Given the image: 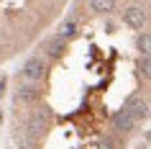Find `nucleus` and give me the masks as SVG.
Masks as SVG:
<instances>
[{
	"label": "nucleus",
	"instance_id": "nucleus-1",
	"mask_svg": "<svg viewBox=\"0 0 151 149\" xmlns=\"http://www.w3.org/2000/svg\"><path fill=\"white\" fill-rule=\"evenodd\" d=\"M49 121H51V113H49V108H36L28 116V121H26V136H31V139H39L41 134L46 131Z\"/></svg>",
	"mask_w": 151,
	"mask_h": 149
},
{
	"label": "nucleus",
	"instance_id": "nucleus-10",
	"mask_svg": "<svg viewBox=\"0 0 151 149\" xmlns=\"http://www.w3.org/2000/svg\"><path fill=\"white\" fill-rule=\"evenodd\" d=\"M74 33H77V21H74V18H67V21L62 23V31H59V36H62V39H72Z\"/></svg>",
	"mask_w": 151,
	"mask_h": 149
},
{
	"label": "nucleus",
	"instance_id": "nucleus-4",
	"mask_svg": "<svg viewBox=\"0 0 151 149\" xmlns=\"http://www.w3.org/2000/svg\"><path fill=\"white\" fill-rule=\"evenodd\" d=\"M136 124H138V121H136V118L131 116V113H128L126 108H123V110H118V113L113 116V129H115L118 134H128V131H133V129H136Z\"/></svg>",
	"mask_w": 151,
	"mask_h": 149
},
{
	"label": "nucleus",
	"instance_id": "nucleus-8",
	"mask_svg": "<svg viewBox=\"0 0 151 149\" xmlns=\"http://www.w3.org/2000/svg\"><path fill=\"white\" fill-rule=\"evenodd\" d=\"M90 8L100 16H110L115 10V0H90Z\"/></svg>",
	"mask_w": 151,
	"mask_h": 149
},
{
	"label": "nucleus",
	"instance_id": "nucleus-2",
	"mask_svg": "<svg viewBox=\"0 0 151 149\" xmlns=\"http://www.w3.org/2000/svg\"><path fill=\"white\" fill-rule=\"evenodd\" d=\"M44 75H46V64L41 57H28L21 67V77L28 82H39V80H44Z\"/></svg>",
	"mask_w": 151,
	"mask_h": 149
},
{
	"label": "nucleus",
	"instance_id": "nucleus-12",
	"mask_svg": "<svg viewBox=\"0 0 151 149\" xmlns=\"http://www.w3.org/2000/svg\"><path fill=\"white\" fill-rule=\"evenodd\" d=\"M100 149H113V141H110V139H105L103 144H100Z\"/></svg>",
	"mask_w": 151,
	"mask_h": 149
},
{
	"label": "nucleus",
	"instance_id": "nucleus-11",
	"mask_svg": "<svg viewBox=\"0 0 151 149\" xmlns=\"http://www.w3.org/2000/svg\"><path fill=\"white\" fill-rule=\"evenodd\" d=\"M138 70H141V75L146 80H151V54H146V57L138 59Z\"/></svg>",
	"mask_w": 151,
	"mask_h": 149
},
{
	"label": "nucleus",
	"instance_id": "nucleus-5",
	"mask_svg": "<svg viewBox=\"0 0 151 149\" xmlns=\"http://www.w3.org/2000/svg\"><path fill=\"white\" fill-rule=\"evenodd\" d=\"M126 110L136 118V121H141V118H146V113H149V103L143 100L141 95H131L126 100Z\"/></svg>",
	"mask_w": 151,
	"mask_h": 149
},
{
	"label": "nucleus",
	"instance_id": "nucleus-6",
	"mask_svg": "<svg viewBox=\"0 0 151 149\" xmlns=\"http://www.w3.org/2000/svg\"><path fill=\"white\" fill-rule=\"evenodd\" d=\"M41 98V90L36 87V82H31V85H21L16 93V100L23 103V105H31V103H36Z\"/></svg>",
	"mask_w": 151,
	"mask_h": 149
},
{
	"label": "nucleus",
	"instance_id": "nucleus-9",
	"mask_svg": "<svg viewBox=\"0 0 151 149\" xmlns=\"http://www.w3.org/2000/svg\"><path fill=\"white\" fill-rule=\"evenodd\" d=\"M136 47H138V52H141V57L151 54V31L138 33V39H136Z\"/></svg>",
	"mask_w": 151,
	"mask_h": 149
},
{
	"label": "nucleus",
	"instance_id": "nucleus-3",
	"mask_svg": "<svg viewBox=\"0 0 151 149\" xmlns=\"http://www.w3.org/2000/svg\"><path fill=\"white\" fill-rule=\"evenodd\" d=\"M123 21H126L128 28L141 31L143 26H146V10L138 8V5H126V10H123Z\"/></svg>",
	"mask_w": 151,
	"mask_h": 149
},
{
	"label": "nucleus",
	"instance_id": "nucleus-7",
	"mask_svg": "<svg viewBox=\"0 0 151 149\" xmlns=\"http://www.w3.org/2000/svg\"><path fill=\"white\" fill-rule=\"evenodd\" d=\"M64 47H67V39H62V36H51L44 41V52L49 59H59L64 54Z\"/></svg>",
	"mask_w": 151,
	"mask_h": 149
}]
</instances>
